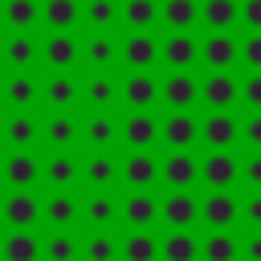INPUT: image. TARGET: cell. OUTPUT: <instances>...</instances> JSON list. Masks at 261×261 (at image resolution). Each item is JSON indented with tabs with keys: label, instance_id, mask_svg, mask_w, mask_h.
Wrapping results in <instances>:
<instances>
[{
	"label": "cell",
	"instance_id": "cell-1",
	"mask_svg": "<svg viewBox=\"0 0 261 261\" xmlns=\"http://www.w3.org/2000/svg\"><path fill=\"white\" fill-rule=\"evenodd\" d=\"M37 65L45 73H82V33H41Z\"/></svg>",
	"mask_w": 261,
	"mask_h": 261
},
{
	"label": "cell",
	"instance_id": "cell-2",
	"mask_svg": "<svg viewBox=\"0 0 261 261\" xmlns=\"http://www.w3.org/2000/svg\"><path fill=\"white\" fill-rule=\"evenodd\" d=\"M77 110H45L37 114V151H77Z\"/></svg>",
	"mask_w": 261,
	"mask_h": 261
},
{
	"label": "cell",
	"instance_id": "cell-3",
	"mask_svg": "<svg viewBox=\"0 0 261 261\" xmlns=\"http://www.w3.org/2000/svg\"><path fill=\"white\" fill-rule=\"evenodd\" d=\"M77 188L82 192H122L118 151H77Z\"/></svg>",
	"mask_w": 261,
	"mask_h": 261
},
{
	"label": "cell",
	"instance_id": "cell-4",
	"mask_svg": "<svg viewBox=\"0 0 261 261\" xmlns=\"http://www.w3.org/2000/svg\"><path fill=\"white\" fill-rule=\"evenodd\" d=\"M159 192H118V232H155Z\"/></svg>",
	"mask_w": 261,
	"mask_h": 261
},
{
	"label": "cell",
	"instance_id": "cell-5",
	"mask_svg": "<svg viewBox=\"0 0 261 261\" xmlns=\"http://www.w3.org/2000/svg\"><path fill=\"white\" fill-rule=\"evenodd\" d=\"M77 151H122L118 110H86L77 126Z\"/></svg>",
	"mask_w": 261,
	"mask_h": 261
},
{
	"label": "cell",
	"instance_id": "cell-6",
	"mask_svg": "<svg viewBox=\"0 0 261 261\" xmlns=\"http://www.w3.org/2000/svg\"><path fill=\"white\" fill-rule=\"evenodd\" d=\"M122 192H159V151H118Z\"/></svg>",
	"mask_w": 261,
	"mask_h": 261
},
{
	"label": "cell",
	"instance_id": "cell-7",
	"mask_svg": "<svg viewBox=\"0 0 261 261\" xmlns=\"http://www.w3.org/2000/svg\"><path fill=\"white\" fill-rule=\"evenodd\" d=\"M41 228L45 232H82V192H45Z\"/></svg>",
	"mask_w": 261,
	"mask_h": 261
},
{
	"label": "cell",
	"instance_id": "cell-8",
	"mask_svg": "<svg viewBox=\"0 0 261 261\" xmlns=\"http://www.w3.org/2000/svg\"><path fill=\"white\" fill-rule=\"evenodd\" d=\"M155 65H159V33H118L122 73H155Z\"/></svg>",
	"mask_w": 261,
	"mask_h": 261
},
{
	"label": "cell",
	"instance_id": "cell-9",
	"mask_svg": "<svg viewBox=\"0 0 261 261\" xmlns=\"http://www.w3.org/2000/svg\"><path fill=\"white\" fill-rule=\"evenodd\" d=\"M37 106L82 110V73H37Z\"/></svg>",
	"mask_w": 261,
	"mask_h": 261
},
{
	"label": "cell",
	"instance_id": "cell-10",
	"mask_svg": "<svg viewBox=\"0 0 261 261\" xmlns=\"http://www.w3.org/2000/svg\"><path fill=\"white\" fill-rule=\"evenodd\" d=\"M196 188L237 192V151H200L196 155Z\"/></svg>",
	"mask_w": 261,
	"mask_h": 261
},
{
	"label": "cell",
	"instance_id": "cell-11",
	"mask_svg": "<svg viewBox=\"0 0 261 261\" xmlns=\"http://www.w3.org/2000/svg\"><path fill=\"white\" fill-rule=\"evenodd\" d=\"M0 224H4V232L41 228V192H4L0 196Z\"/></svg>",
	"mask_w": 261,
	"mask_h": 261
},
{
	"label": "cell",
	"instance_id": "cell-12",
	"mask_svg": "<svg viewBox=\"0 0 261 261\" xmlns=\"http://www.w3.org/2000/svg\"><path fill=\"white\" fill-rule=\"evenodd\" d=\"M122 151H155L159 147V114L155 110H126L118 114Z\"/></svg>",
	"mask_w": 261,
	"mask_h": 261
},
{
	"label": "cell",
	"instance_id": "cell-13",
	"mask_svg": "<svg viewBox=\"0 0 261 261\" xmlns=\"http://www.w3.org/2000/svg\"><path fill=\"white\" fill-rule=\"evenodd\" d=\"M159 228H200V192H163L159 196Z\"/></svg>",
	"mask_w": 261,
	"mask_h": 261
},
{
	"label": "cell",
	"instance_id": "cell-14",
	"mask_svg": "<svg viewBox=\"0 0 261 261\" xmlns=\"http://www.w3.org/2000/svg\"><path fill=\"white\" fill-rule=\"evenodd\" d=\"M41 155L37 151H4L0 155V184L8 192H37Z\"/></svg>",
	"mask_w": 261,
	"mask_h": 261
},
{
	"label": "cell",
	"instance_id": "cell-15",
	"mask_svg": "<svg viewBox=\"0 0 261 261\" xmlns=\"http://www.w3.org/2000/svg\"><path fill=\"white\" fill-rule=\"evenodd\" d=\"M45 192H82L77 188V151H41V179Z\"/></svg>",
	"mask_w": 261,
	"mask_h": 261
},
{
	"label": "cell",
	"instance_id": "cell-16",
	"mask_svg": "<svg viewBox=\"0 0 261 261\" xmlns=\"http://www.w3.org/2000/svg\"><path fill=\"white\" fill-rule=\"evenodd\" d=\"M159 102L167 110H196V102H200V73L196 69H167L159 77Z\"/></svg>",
	"mask_w": 261,
	"mask_h": 261
},
{
	"label": "cell",
	"instance_id": "cell-17",
	"mask_svg": "<svg viewBox=\"0 0 261 261\" xmlns=\"http://www.w3.org/2000/svg\"><path fill=\"white\" fill-rule=\"evenodd\" d=\"M82 73H118V33H82Z\"/></svg>",
	"mask_w": 261,
	"mask_h": 261
},
{
	"label": "cell",
	"instance_id": "cell-18",
	"mask_svg": "<svg viewBox=\"0 0 261 261\" xmlns=\"http://www.w3.org/2000/svg\"><path fill=\"white\" fill-rule=\"evenodd\" d=\"M82 232H118V192H82Z\"/></svg>",
	"mask_w": 261,
	"mask_h": 261
},
{
	"label": "cell",
	"instance_id": "cell-19",
	"mask_svg": "<svg viewBox=\"0 0 261 261\" xmlns=\"http://www.w3.org/2000/svg\"><path fill=\"white\" fill-rule=\"evenodd\" d=\"M237 212H241V196L237 192H200V224H204V232L237 228Z\"/></svg>",
	"mask_w": 261,
	"mask_h": 261
},
{
	"label": "cell",
	"instance_id": "cell-20",
	"mask_svg": "<svg viewBox=\"0 0 261 261\" xmlns=\"http://www.w3.org/2000/svg\"><path fill=\"white\" fill-rule=\"evenodd\" d=\"M37 41H41V33H0V65L8 73H33Z\"/></svg>",
	"mask_w": 261,
	"mask_h": 261
},
{
	"label": "cell",
	"instance_id": "cell-21",
	"mask_svg": "<svg viewBox=\"0 0 261 261\" xmlns=\"http://www.w3.org/2000/svg\"><path fill=\"white\" fill-rule=\"evenodd\" d=\"M159 143L167 151H192L200 143V118L192 110H167L159 118Z\"/></svg>",
	"mask_w": 261,
	"mask_h": 261
},
{
	"label": "cell",
	"instance_id": "cell-22",
	"mask_svg": "<svg viewBox=\"0 0 261 261\" xmlns=\"http://www.w3.org/2000/svg\"><path fill=\"white\" fill-rule=\"evenodd\" d=\"M200 102L204 110H237V69H204Z\"/></svg>",
	"mask_w": 261,
	"mask_h": 261
},
{
	"label": "cell",
	"instance_id": "cell-23",
	"mask_svg": "<svg viewBox=\"0 0 261 261\" xmlns=\"http://www.w3.org/2000/svg\"><path fill=\"white\" fill-rule=\"evenodd\" d=\"M196 61H200V33H159V65L196 69Z\"/></svg>",
	"mask_w": 261,
	"mask_h": 261
},
{
	"label": "cell",
	"instance_id": "cell-24",
	"mask_svg": "<svg viewBox=\"0 0 261 261\" xmlns=\"http://www.w3.org/2000/svg\"><path fill=\"white\" fill-rule=\"evenodd\" d=\"M118 106L122 110H155L159 106V77L155 73H122L118 77Z\"/></svg>",
	"mask_w": 261,
	"mask_h": 261
},
{
	"label": "cell",
	"instance_id": "cell-25",
	"mask_svg": "<svg viewBox=\"0 0 261 261\" xmlns=\"http://www.w3.org/2000/svg\"><path fill=\"white\" fill-rule=\"evenodd\" d=\"M204 151H237V110H208L200 118Z\"/></svg>",
	"mask_w": 261,
	"mask_h": 261
},
{
	"label": "cell",
	"instance_id": "cell-26",
	"mask_svg": "<svg viewBox=\"0 0 261 261\" xmlns=\"http://www.w3.org/2000/svg\"><path fill=\"white\" fill-rule=\"evenodd\" d=\"M159 184L167 192H196V151H163Z\"/></svg>",
	"mask_w": 261,
	"mask_h": 261
},
{
	"label": "cell",
	"instance_id": "cell-27",
	"mask_svg": "<svg viewBox=\"0 0 261 261\" xmlns=\"http://www.w3.org/2000/svg\"><path fill=\"white\" fill-rule=\"evenodd\" d=\"M37 29L82 33V0H37Z\"/></svg>",
	"mask_w": 261,
	"mask_h": 261
},
{
	"label": "cell",
	"instance_id": "cell-28",
	"mask_svg": "<svg viewBox=\"0 0 261 261\" xmlns=\"http://www.w3.org/2000/svg\"><path fill=\"white\" fill-rule=\"evenodd\" d=\"M0 143L8 151H37V110H8L0 118Z\"/></svg>",
	"mask_w": 261,
	"mask_h": 261
},
{
	"label": "cell",
	"instance_id": "cell-29",
	"mask_svg": "<svg viewBox=\"0 0 261 261\" xmlns=\"http://www.w3.org/2000/svg\"><path fill=\"white\" fill-rule=\"evenodd\" d=\"M122 73H82V110H118Z\"/></svg>",
	"mask_w": 261,
	"mask_h": 261
},
{
	"label": "cell",
	"instance_id": "cell-30",
	"mask_svg": "<svg viewBox=\"0 0 261 261\" xmlns=\"http://www.w3.org/2000/svg\"><path fill=\"white\" fill-rule=\"evenodd\" d=\"M204 69H237V33H200V61Z\"/></svg>",
	"mask_w": 261,
	"mask_h": 261
},
{
	"label": "cell",
	"instance_id": "cell-31",
	"mask_svg": "<svg viewBox=\"0 0 261 261\" xmlns=\"http://www.w3.org/2000/svg\"><path fill=\"white\" fill-rule=\"evenodd\" d=\"M0 102L8 110H37V69L33 73H4L0 77Z\"/></svg>",
	"mask_w": 261,
	"mask_h": 261
},
{
	"label": "cell",
	"instance_id": "cell-32",
	"mask_svg": "<svg viewBox=\"0 0 261 261\" xmlns=\"http://www.w3.org/2000/svg\"><path fill=\"white\" fill-rule=\"evenodd\" d=\"M159 29L163 33H196L200 0H159Z\"/></svg>",
	"mask_w": 261,
	"mask_h": 261
},
{
	"label": "cell",
	"instance_id": "cell-33",
	"mask_svg": "<svg viewBox=\"0 0 261 261\" xmlns=\"http://www.w3.org/2000/svg\"><path fill=\"white\" fill-rule=\"evenodd\" d=\"M82 33H122L118 0H82Z\"/></svg>",
	"mask_w": 261,
	"mask_h": 261
},
{
	"label": "cell",
	"instance_id": "cell-34",
	"mask_svg": "<svg viewBox=\"0 0 261 261\" xmlns=\"http://www.w3.org/2000/svg\"><path fill=\"white\" fill-rule=\"evenodd\" d=\"M122 33H159V0H118Z\"/></svg>",
	"mask_w": 261,
	"mask_h": 261
},
{
	"label": "cell",
	"instance_id": "cell-35",
	"mask_svg": "<svg viewBox=\"0 0 261 261\" xmlns=\"http://www.w3.org/2000/svg\"><path fill=\"white\" fill-rule=\"evenodd\" d=\"M159 261H200V228L159 232Z\"/></svg>",
	"mask_w": 261,
	"mask_h": 261
},
{
	"label": "cell",
	"instance_id": "cell-36",
	"mask_svg": "<svg viewBox=\"0 0 261 261\" xmlns=\"http://www.w3.org/2000/svg\"><path fill=\"white\" fill-rule=\"evenodd\" d=\"M0 261H41V228L0 232Z\"/></svg>",
	"mask_w": 261,
	"mask_h": 261
},
{
	"label": "cell",
	"instance_id": "cell-37",
	"mask_svg": "<svg viewBox=\"0 0 261 261\" xmlns=\"http://www.w3.org/2000/svg\"><path fill=\"white\" fill-rule=\"evenodd\" d=\"M200 261H241V232H200Z\"/></svg>",
	"mask_w": 261,
	"mask_h": 261
},
{
	"label": "cell",
	"instance_id": "cell-38",
	"mask_svg": "<svg viewBox=\"0 0 261 261\" xmlns=\"http://www.w3.org/2000/svg\"><path fill=\"white\" fill-rule=\"evenodd\" d=\"M4 33H37V0H0Z\"/></svg>",
	"mask_w": 261,
	"mask_h": 261
},
{
	"label": "cell",
	"instance_id": "cell-39",
	"mask_svg": "<svg viewBox=\"0 0 261 261\" xmlns=\"http://www.w3.org/2000/svg\"><path fill=\"white\" fill-rule=\"evenodd\" d=\"M204 33H237V0H200Z\"/></svg>",
	"mask_w": 261,
	"mask_h": 261
},
{
	"label": "cell",
	"instance_id": "cell-40",
	"mask_svg": "<svg viewBox=\"0 0 261 261\" xmlns=\"http://www.w3.org/2000/svg\"><path fill=\"white\" fill-rule=\"evenodd\" d=\"M118 261H159V232H118Z\"/></svg>",
	"mask_w": 261,
	"mask_h": 261
},
{
	"label": "cell",
	"instance_id": "cell-41",
	"mask_svg": "<svg viewBox=\"0 0 261 261\" xmlns=\"http://www.w3.org/2000/svg\"><path fill=\"white\" fill-rule=\"evenodd\" d=\"M41 261H82V232H41Z\"/></svg>",
	"mask_w": 261,
	"mask_h": 261
},
{
	"label": "cell",
	"instance_id": "cell-42",
	"mask_svg": "<svg viewBox=\"0 0 261 261\" xmlns=\"http://www.w3.org/2000/svg\"><path fill=\"white\" fill-rule=\"evenodd\" d=\"M82 261H118V232H82Z\"/></svg>",
	"mask_w": 261,
	"mask_h": 261
},
{
	"label": "cell",
	"instance_id": "cell-43",
	"mask_svg": "<svg viewBox=\"0 0 261 261\" xmlns=\"http://www.w3.org/2000/svg\"><path fill=\"white\" fill-rule=\"evenodd\" d=\"M237 192H261V151H237Z\"/></svg>",
	"mask_w": 261,
	"mask_h": 261
},
{
	"label": "cell",
	"instance_id": "cell-44",
	"mask_svg": "<svg viewBox=\"0 0 261 261\" xmlns=\"http://www.w3.org/2000/svg\"><path fill=\"white\" fill-rule=\"evenodd\" d=\"M237 151H261V110L237 114Z\"/></svg>",
	"mask_w": 261,
	"mask_h": 261
},
{
	"label": "cell",
	"instance_id": "cell-45",
	"mask_svg": "<svg viewBox=\"0 0 261 261\" xmlns=\"http://www.w3.org/2000/svg\"><path fill=\"white\" fill-rule=\"evenodd\" d=\"M237 65L245 73H261V33H237Z\"/></svg>",
	"mask_w": 261,
	"mask_h": 261
},
{
	"label": "cell",
	"instance_id": "cell-46",
	"mask_svg": "<svg viewBox=\"0 0 261 261\" xmlns=\"http://www.w3.org/2000/svg\"><path fill=\"white\" fill-rule=\"evenodd\" d=\"M241 212H237V232H261V192H237Z\"/></svg>",
	"mask_w": 261,
	"mask_h": 261
},
{
	"label": "cell",
	"instance_id": "cell-47",
	"mask_svg": "<svg viewBox=\"0 0 261 261\" xmlns=\"http://www.w3.org/2000/svg\"><path fill=\"white\" fill-rule=\"evenodd\" d=\"M237 106L261 110V73H237Z\"/></svg>",
	"mask_w": 261,
	"mask_h": 261
},
{
	"label": "cell",
	"instance_id": "cell-48",
	"mask_svg": "<svg viewBox=\"0 0 261 261\" xmlns=\"http://www.w3.org/2000/svg\"><path fill=\"white\" fill-rule=\"evenodd\" d=\"M237 29L261 33V0H237Z\"/></svg>",
	"mask_w": 261,
	"mask_h": 261
},
{
	"label": "cell",
	"instance_id": "cell-49",
	"mask_svg": "<svg viewBox=\"0 0 261 261\" xmlns=\"http://www.w3.org/2000/svg\"><path fill=\"white\" fill-rule=\"evenodd\" d=\"M241 261H261V232H241Z\"/></svg>",
	"mask_w": 261,
	"mask_h": 261
}]
</instances>
